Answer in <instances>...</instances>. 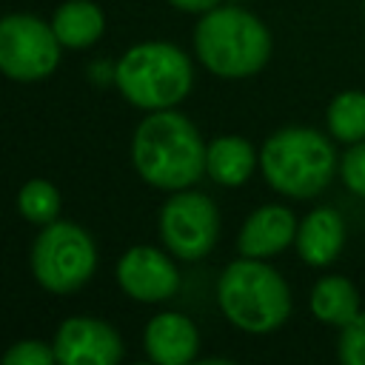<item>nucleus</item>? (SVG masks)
Here are the masks:
<instances>
[{
	"mask_svg": "<svg viewBox=\"0 0 365 365\" xmlns=\"http://www.w3.org/2000/svg\"><path fill=\"white\" fill-rule=\"evenodd\" d=\"M259 163L254 145L237 134H225V137H217L208 143L205 148V171L214 182L220 185H242L251 174H254V165Z\"/></svg>",
	"mask_w": 365,
	"mask_h": 365,
	"instance_id": "14",
	"label": "nucleus"
},
{
	"mask_svg": "<svg viewBox=\"0 0 365 365\" xmlns=\"http://www.w3.org/2000/svg\"><path fill=\"white\" fill-rule=\"evenodd\" d=\"M17 208L29 222L48 225L60 211V194L46 180H29L17 194Z\"/></svg>",
	"mask_w": 365,
	"mask_h": 365,
	"instance_id": "18",
	"label": "nucleus"
},
{
	"mask_svg": "<svg viewBox=\"0 0 365 365\" xmlns=\"http://www.w3.org/2000/svg\"><path fill=\"white\" fill-rule=\"evenodd\" d=\"M297 251L302 262L322 268L331 265L345 245V222L334 208H314L297 225Z\"/></svg>",
	"mask_w": 365,
	"mask_h": 365,
	"instance_id": "13",
	"label": "nucleus"
},
{
	"mask_svg": "<svg viewBox=\"0 0 365 365\" xmlns=\"http://www.w3.org/2000/svg\"><path fill=\"white\" fill-rule=\"evenodd\" d=\"M339 171H342V182L356 194V197H365V140L354 143L342 163H339Z\"/></svg>",
	"mask_w": 365,
	"mask_h": 365,
	"instance_id": "21",
	"label": "nucleus"
},
{
	"mask_svg": "<svg viewBox=\"0 0 365 365\" xmlns=\"http://www.w3.org/2000/svg\"><path fill=\"white\" fill-rule=\"evenodd\" d=\"M54 356L60 365H114L123 356V342L111 325L91 317H71L57 328Z\"/></svg>",
	"mask_w": 365,
	"mask_h": 365,
	"instance_id": "9",
	"label": "nucleus"
},
{
	"mask_svg": "<svg viewBox=\"0 0 365 365\" xmlns=\"http://www.w3.org/2000/svg\"><path fill=\"white\" fill-rule=\"evenodd\" d=\"M339 359L345 365H365V311H359L339 334Z\"/></svg>",
	"mask_w": 365,
	"mask_h": 365,
	"instance_id": "19",
	"label": "nucleus"
},
{
	"mask_svg": "<svg viewBox=\"0 0 365 365\" xmlns=\"http://www.w3.org/2000/svg\"><path fill=\"white\" fill-rule=\"evenodd\" d=\"M117 279H120V288L140 302L171 299L180 288V274L174 262L151 245L128 248L117 265Z\"/></svg>",
	"mask_w": 365,
	"mask_h": 365,
	"instance_id": "10",
	"label": "nucleus"
},
{
	"mask_svg": "<svg viewBox=\"0 0 365 365\" xmlns=\"http://www.w3.org/2000/svg\"><path fill=\"white\" fill-rule=\"evenodd\" d=\"M194 48L217 77H251L271 57V34L259 17L237 6H217L194 29Z\"/></svg>",
	"mask_w": 365,
	"mask_h": 365,
	"instance_id": "2",
	"label": "nucleus"
},
{
	"mask_svg": "<svg viewBox=\"0 0 365 365\" xmlns=\"http://www.w3.org/2000/svg\"><path fill=\"white\" fill-rule=\"evenodd\" d=\"M200 336L188 317L165 311L145 325V354L157 365H185L197 356Z\"/></svg>",
	"mask_w": 365,
	"mask_h": 365,
	"instance_id": "12",
	"label": "nucleus"
},
{
	"mask_svg": "<svg viewBox=\"0 0 365 365\" xmlns=\"http://www.w3.org/2000/svg\"><path fill=\"white\" fill-rule=\"evenodd\" d=\"M3 362L6 365H51L57 362V356H54V348L43 345L40 339H23L3 354Z\"/></svg>",
	"mask_w": 365,
	"mask_h": 365,
	"instance_id": "20",
	"label": "nucleus"
},
{
	"mask_svg": "<svg viewBox=\"0 0 365 365\" xmlns=\"http://www.w3.org/2000/svg\"><path fill=\"white\" fill-rule=\"evenodd\" d=\"M103 11L91 0H68L54 11L51 29L60 40V46L68 48H86L103 34Z\"/></svg>",
	"mask_w": 365,
	"mask_h": 365,
	"instance_id": "15",
	"label": "nucleus"
},
{
	"mask_svg": "<svg viewBox=\"0 0 365 365\" xmlns=\"http://www.w3.org/2000/svg\"><path fill=\"white\" fill-rule=\"evenodd\" d=\"M220 234V214L211 197L200 191H177L160 211V237L180 259L205 257Z\"/></svg>",
	"mask_w": 365,
	"mask_h": 365,
	"instance_id": "8",
	"label": "nucleus"
},
{
	"mask_svg": "<svg viewBox=\"0 0 365 365\" xmlns=\"http://www.w3.org/2000/svg\"><path fill=\"white\" fill-rule=\"evenodd\" d=\"M117 88L137 108H171L177 106L194 80L188 57L171 43H140L128 48L114 68Z\"/></svg>",
	"mask_w": 365,
	"mask_h": 365,
	"instance_id": "5",
	"label": "nucleus"
},
{
	"mask_svg": "<svg viewBox=\"0 0 365 365\" xmlns=\"http://www.w3.org/2000/svg\"><path fill=\"white\" fill-rule=\"evenodd\" d=\"M294 240H297L294 214L285 205H262L245 220V225L237 237V248L242 257L268 259V257H277L279 251H285Z\"/></svg>",
	"mask_w": 365,
	"mask_h": 365,
	"instance_id": "11",
	"label": "nucleus"
},
{
	"mask_svg": "<svg viewBox=\"0 0 365 365\" xmlns=\"http://www.w3.org/2000/svg\"><path fill=\"white\" fill-rule=\"evenodd\" d=\"M168 3L182 9V11H202V14L220 6V0H168Z\"/></svg>",
	"mask_w": 365,
	"mask_h": 365,
	"instance_id": "22",
	"label": "nucleus"
},
{
	"mask_svg": "<svg viewBox=\"0 0 365 365\" xmlns=\"http://www.w3.org/2000/svg\"><path fill=\"white\" fill-rule=\"evenodd\" d=\"M97 251L91 237L74 222H48L31 248L34 279L51 294H68L94 274Z\"/></svg>",
	"mask_w": 365,
	"mask_h": 365,
	"instance_id": "6",
	"label": "nucleus"
},
{
	"mask_svg": "<svg viewBox=\"0 0 365 365\" xmlns=\"http://www.w3.org/2000/svg\"><path fill=\"white\" fill-rule=\"evenodd\" d=\"M328 131L339 143L365 140V91H339L328 106Z\"/></svg>",
	"mask_w": 365,
	"mask_h": 365,
	"instance_id": "17",
	"label": "nucleus"
},
{
	"mask_svg": "<svg viewBox=\"0 0 365 365\" xmlns=\"http://www.w3.org/2000/svg\"><path fill=\"white\" fill-rule=\"evenodd\" d=\"M60 63V40L34 14L0 17V71L11 80L48 77Z\"/></svg>",
	"mask_w": 365,
	"mask_h": 365,
	"instance_id": "7",
	"label": "nucleus"
},
{
	"mask_svg": "<svg viewBox=\"0 0 365 365\" xmlns=\"http://www.w3.org/2000/svg\"><path fill=\"white\" fill-rule=\"evenodd\" d=\"M205 143L194 123L171 108L148 114L131 140V160L137 174L165 191H182L205 171Z\"/></svg>",
	"mask_w": 365,
	"mask_h": 365,
	"instance_id": "1",
	"label": "nucleus"
},
{
	"mask_svg": "<svg viewBox=\"0 0 365 365\" xmlns=\"http://www.w3.org/2000/svg\"><path fill=\"white\" fill-rule=\"evenodd\" d=\"M311 311L325 325H348L359 314V291L345 277H322L311 291Z\"/></svg>",
	"mask_w": 365,
	"mask_h": 365,
	"instance_id": "16",
	"label": "nucleus"
},
{
	"mask_svg": "<svg viewBox=\"0 0 365 365\" xmlns=\"http://www.w3.org/2000/svg\"><path fill=\"white\" fill-rule=\"evenodd\" d=\"M259 165L274 191L305 200L328 188L336 171V151L322 131L288 125L265 140Z\"/></svg>",
	"mask_w": 365,
	"mask_h": 365,
	"instance_id": "3",
	"label": "nucleus"
},
{
	"mask_svg": "<svg viewBox=\"0 0 365 365\" xmlns=\"http://www.w3.org/2000/svg\"><path fill=\"white\" fill-rule=\"evenodd\" d=\"M217 302L231 325L248 334H268L279 328L291 314V291L285 279L262 259H234L220 282Z\"/></svg>",
	"mask_w": 365,
	"mask_h": 365,
	"instance_id": "4",
	"label": "nucleus"
}]
</instances>
